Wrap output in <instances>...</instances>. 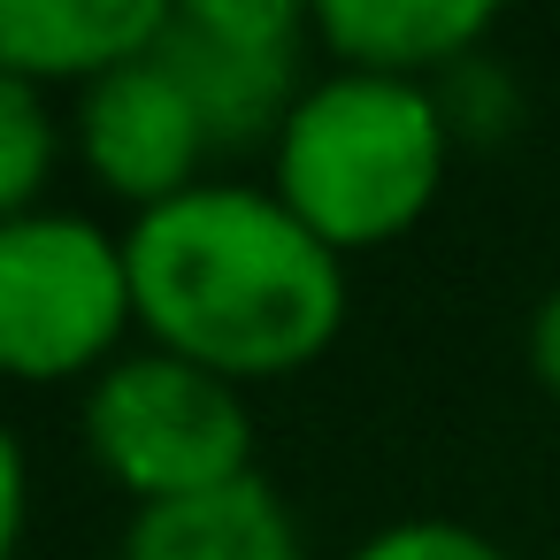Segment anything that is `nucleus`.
Wrapping results in <instances>:
<instances>
[{
    "instance_id": "1",
    "label": "nucleus",
    "mask_w": 560,
    "mask_h": 560,
    "mask_svg": "<svg viewBox=\"0 0 560 560\" xmlns=\"http://www.w3.org/2000/svg\"><path fill=\"white\" fill-rule=\"evenodd\" d=\"M139 346H162L238 392L315 369L353 307L330 254L269 185L208 177L124 223Z\"/></svg>"
},
{
    "instance_id": "2",
    "label": "nucleus",
    "mask_w": 560,
    "mask_h": 560,
    "mask_svg": "<svg viewBox=\"0 0 560 560\" xmlns=\"http://www.w3.org/2000/svg\"><path fill=\"white\" fill-rule=\"evenodd\" d=\"M453 131L438 108V85L369 78V70H315L300 108L284 116L269 147V192L330 246V254H376L399 246L445 192Z\"/></svg>"
},
{
    "instance_id": "3",
    "label": "nucleus",
    "mask_w": 560,
    "mask_h": 560,
    "mask_svg": "<svg viewBox=\"0 0 560 560\" xmlns=\"http://www.w3.org/2000/svg\"><path fill=\"white\" fill-rule=\"evenodd\" d=\"M131 338L124 231L62 200L0 223V384H93Z\"/></svg>"
},
{
    "instance_id": "4",
    "label": "nucleus",
    "mask_w": 560,
    "mask_h": 560,
    "mask_svg": "<svg viewBox=\"0 0 560 560\" xmlns=\"http://www.w3.org/2000/svg\"><path fill=\"white\" fill-rule=\"evenodd\" d=\"M78 438L131 514L254 476V399L162 346H131L85 384Z\"/></svg>"
},
{
    "instance_id": "5",
    "label": "nucleus",
    "mask_w": 560,
    "mask_h": 560,
    "mask_svg": "<svg viewBox=\"0 0 560 560\" xmlns=\"http://www.w3.org/2000/svg\"><path fill=\"white\" fill-rule=\"evenodd\" d=\"M154 55L192 93L215 162L269 154L284 116L315 85V9L300 0H170V32Z\"/></svg>"
},
{
    "instance_id": "6",
    "label": "nucleus",
    "mask_w": 560,
    "mask_h": 560,
    "mask_svg": "<svg viewBox=\"0 0 560 560\" xmlns=\"http://www.w3.org/2000/svg\"><path fill=\"white\" fill-rule=\"evenodd\" d=\"M70 154L85 162V177L124 200L131 215L208 185L215 170V139L192 108V93L162 70V55L147 62H124L116 78L85 85L78 108H70Z\"/></svg>"
},
{
    "instance_id": "7",
    "label": "nucleus",
    "mask_w": 560,
    "mask_h": 560,
    "mask_svg": "<svg viewBox=\"0 0 560 560\" xmlns=\"http://www.w3.org/2000/svg\"><path fill=\"white\" fill-rule=\"evenodd\" d=\"M499 32L491 0H315V55L330 70L438 85Z\"/></svg>"
},
{
    "instance_id": "8",
    "label": "nucleus",
    "mask_w": 560,
    "mask_h": 560,
    "mask_svg": "<svg viewBox=\"0 0 560 560\" xmlns=\"http://www.w3.org/2000/svg\"><path fill=\"white\" fill-rule=\"evenodd\" d=\"M170 32V0H0V70L32 85H101L147 62Z\"/></svg>"
},
{
    "instance_id": "9",
    "label": "nucleus",
    "mask_w": 560,
    "mask_h": 560,
    "mask_svg": "<svg viewBox=\"0 0 560 560\" xmlns=\"http://www.w3.org/2000/svg\"><path fill=\"white\" fill-rule=\"evenodd\" d=\"M116 560H307V537H300V514L284 506V491L254 468L200 499L139 506L124 522Z\"/></svg>"
},
{
    "instance_id": "10",
    "label": "nucleus",
    "mask_w": 560,
    "mask_h": 560,
    "mask_svg": "<svg viewBox=\"0 0 560 560\" xmlns=\"http://www.w3.org/2000/svg\"><path fill=\"white\" fill-rule=\"evenodd\" d=\"M62 154H70V116H55V93L0 70V223L47 208Z\"/></svg>"
},
{
    "instance_id": "11",
    "label": "nucleus",
    "mask_w": 560,
    "mask_h": 560,
    "mask_svg": "<svg viewBox=\"0 0 560 560\" xmlns=\"http://www.w3.org/2000/svg\"><path fill=\"white\" fill-rule=\"evenodd\" d=\"M438 108H445L453 147H499L522 124V78L483 47V55H468L460 70L438 78Z\"/></svg>"
},
{
    "instance_id": "12",
    "label": "nucleus",
    "mask_w": 560,
    "mask_h": 560,
    "mask_svg": "<svg viewBox=\"0 0 560 560\" xmlns=\"http://www.w3.org/2000/svg\"><path fill=\"white\" fill-rule=\"evenodd\" d=\"M338 560H514L491 529H476V522H453V514H399V522H384V529H369L353 552H338Z\"/></svg>"
},
{
    "instance_id": "13",
    "label": "nucleus",
    "mask_w": 560,
    "mask_h": 560,
    "mask_svg": "<svg viewBox=\"0 0 560 560\" xmlns=\"http://www.w3.org/2000/svg\"><path fill=\"white\" fill-rule=\"evenodd\" d=\"M24 529H32V460H24L9 407H0V560L24 552Z\"/></svg>"
},
{
    "instance_id": "14",
    "label": "nucleus",
    "mask_w": 560,
    "mask_h": 560,
    "mask_svg": "<svg viewBox=\"0 0 560 560\" xmlns=\"http://www.w3.org/2000/svg\"><path fill=\"white\" fill-rule=\"evenodd\" d=\"M529 376L560 399V284L529 307Z\"/></svg>"
}]
</instances>
